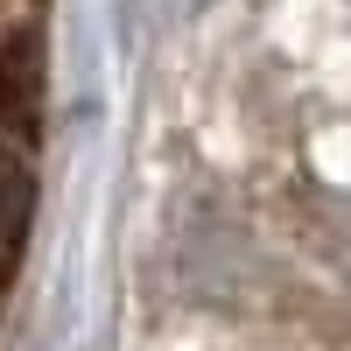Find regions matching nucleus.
Here are the masks:
<instances>
[{
  "instance_id": "1",
  "label": "nucleus",
  "mask_w": 351,
  "mask_h": 351,
  "mask_svg": "<svg viewBox=\"0 0 351 351\" xmlns=\"http://www.w3.org/2000/svg\"><path fill=\"white\" fill-rule=\"evenodd\" d=\"M49 0H0V127L36 134L43 64H49Z\"/></svg>"
}]
</instances>
